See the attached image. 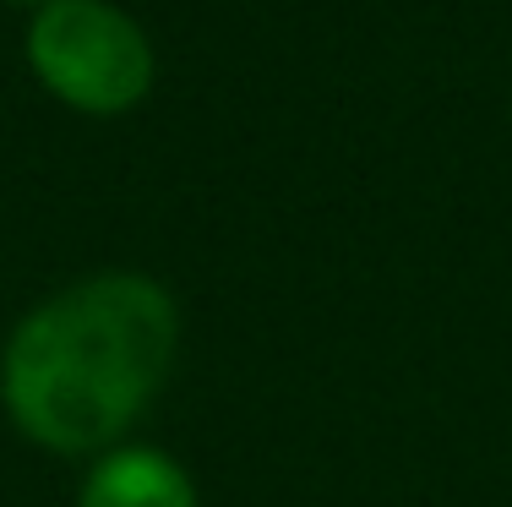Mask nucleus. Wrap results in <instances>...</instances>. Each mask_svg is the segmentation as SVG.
I'll return each instance as SVG.
<instances>
[{"instance_id":"f03ea898","label":"nucleus","mask_w":512,"mask_h":507,"mask_svg":"<svg viewBox=\"0 0 512 507\" xmlns=\"http://www.w3.org/2000/svg\"><path fill=\"white\" fill-rule=\"evenodd\" d=\"M28 60L55 99L88 115H120L153 88L142 28L104 0H44L28 28Z\"/></svg>"},{"instance_id":"7ed1b4c3","label":"nucleus","mask_w":512,"mask_h":507,"mask_svg":"<svg viewBox=\"0 0 512 507\" xmlns=\"http://www.w3.org/2000/svg\"><path fill=\"white\" fill-rule=\"evenodd\" d=\"M77 507H197V486L158 448H109L82 480Z\"/></svg>"},{"instance_id":"f257e3e1","label":"nucleus","mask_w":512,"mask_h":507,"mask_svg":"<svg viewBox=\"0 0 512 507\" xmlns=\"http://www.w3.org/2000/svg\"><path fill=\"white\" fill-rule=\"evenodd\" d=\"M180 317L142 273H99L17 322L0 366L11 420L50 453H109L164 388Z\"/></svg>"}]
</instances>
